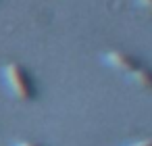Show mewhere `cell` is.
<instances>
[{
    "label": "cell",
    "mask_w": 152,
    "mask_h": 146,
    "mask_svg": "<svg viewBox=\"0 0 152 146\" xmlns=\"http://www.w3.org/2000/svg\"><path fill=\"white\" fill-rule=\"evenodd\" d=\"M104 59L115 69L127 73L137 84H142L144 88H150L152 90V67H148L140 59H135V56H131L129 52H123V50H106Z\"/></svg>",
    "instance_id": "6da1fadb"
},
{
    "label": "cell",
    "mask_w": 152,
    "mask_h": 146,
    "mask_svg": "<svg viewBox=\"0 0 152 146\" xmlns=\"http://www.w3.org/2000/svg\"><path fill=\"white\" fill-rule=\"evenodd\" d=\"M2 75H4V81L9 84V88L13 90V94L21 100H34L38 96V90H36V81L34 77L29 75V71L19 65V63H9L2 67Z\"/></svg>",
    "instance_id": "7a4b0ae2"
},
{
    "label": "cell",
    "mask_w": 152,
    "mask_h": 146,
    "mask_svg": "<svg viewBox=\"0 0 152 146\" xmlns=\"http://www.w3.org/2000/svg\"><path fill=\"white\" fill-rule=\"evenodd\" d=\"M129 146H152V138H144V140L133 142V144H129Z\"/></svg>",
    "instance_id": "3957f363"
},
{
    "label": "cell",
    "mask_w": 152,
    "mask_h": 146,
    "mask_svg": "<svg viewBox=\"0 0 152 146\" xmlns=\"http://www.w3.org/2000/svg\"><path fill=\"white\" fill-rule=\"evenodd\" d=\"M15 146H42V144H38V142H17Z\"/></svg>",
    "instance_id": "277c9868"
},
{
    "label": "cell",
    "mask_w": 152,
    "mask_h": 146,
    "mask_svg": "<svg viewBox=\"0 0 152 146\" xmlns=\"http://www.w3.org/2000/svg\"><path fill=\"white\" fill-rule=\"evenodd\" d=\"M140 2H142V4H144L148 11H152V0H140Z\"/></svg>",
    "instance_id": "5b68a950"
}]
</instances>
